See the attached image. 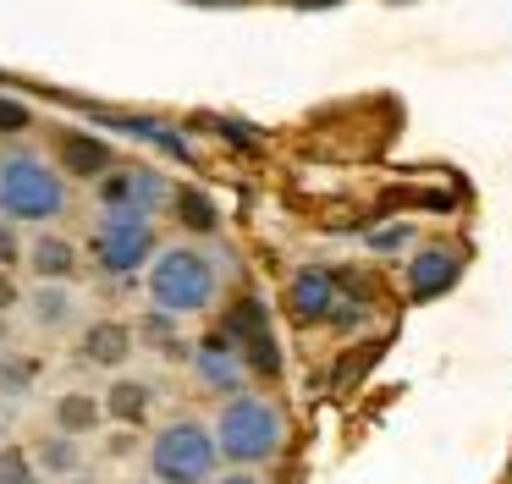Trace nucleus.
I'll list each match as a JSON object with an SVG mask.
<instances>
[{
	"label": "nucleus",
	"instance_id": "5",
	"mask_svg": "<svg viewBox=\"0 0 512 484\" xmlns=\"http://www.w3.org/2000/svg\"><path fill=\"white\" fill-rule=\"evenodd\" d=\"M160 253L155 220L149 215H100L89 231V259L105 275H138Z\"/></svg>",
	"mask_w": 512,
	"mask_h": 484
},
{
	"label": "nucleus",
	"instance_id": "12",
	"mask_svg": "<svg viewBox=\"0 0 512 484\" xmlns=\"http://www.w3.org/2000/svg\"><path fill=\"white\" fill-rule=\"evenodd\" d=\"M457 281H463V259H457V248L430 242V248H419L408 259V297L413 303H435V297H446Z\"/></svg>",
	"mask_w": 512,
	"mask_h": 484
},
{
	"label": "nucleus",
	"instance_id": "1",
	"mask_svg": "<svg viewBox=\"0 0 512 484\" xmlns=\"http://www.w3.org/2000/svg\"><path fill=\"white\" fill-rule=\"evenodd\" d=\"M72 209V182L56 160L34 149H0V220L17 226H56Z\"/></svg>",
	"mask_w": 512,
	"mask_h": 484
},
{
	"label": "nucleus",
	"instance_id": "4",
	"mask_svg": "<svg viewBox=\"0 0 512 484\" xmlns=\"http://www.w3.org/2000/svg\"><path fill=\"white\" fill-rule=\"evenodd\" d=\"M149 473L155 484H215L221 479V446L215 429L199 418H171L149 435Z\"/></svg>",
	"mask_w": 512,
	"mask_h": 484
},
{
	"label": "nucleus",
	"instance_id": "18",
	"mask_svg": "<svg viewBox=\"0 0 512 484\" xmlns=\"http://www.w3.org/2000/svg\"><path fill=\"white\" fill-rule=\"evenodd\" d=\"M171 209H177L182 231H199V237H210V231L221 226V209H215V198L199 193V187H177V193H171Z\"/></svg>",
	"mask_w": 512,
	"mask_h": 484
},
{
	"label": "nucleus",
	"instance_id": "3",
	"mask_svg": "<svg viewBox=\"0 0 512 484\" xmlns=\"http://www.w3.org/2000/svg\"><path fill=\"white\" fill-rule=\"evenodd\" d=\"M215 446H221V462H232V468H259V462H270L281 451V440H287V424H281L276 402H265V396H226L221 413H215Z\"/></svg>",
	"mask_w": 512,
	"mask_h": 484
},
{
	"label": "nucleus",
	"instance_id": "14",
	"mask_svg": "<svg viewBox=\"0 0 512 484\" xmlns=\"http://www.w3.org/2000/svg\"><path fill=\"white\" fill-rule=\"evenodd\" d=\"M133 325H122V319H89V325L78 330V358L89 363V369H122L127 358H133Z\"/></svg>",
	"mask_w": 512,
	"mask_h": 484
},
{
	"label": "nucleus",
	"instance_id": "16",
	"mask_svg": "<svg viewBox=\"0 0 512 484\" xmlns=\"http://www.w3.org/2000/svg\"><path fill=\"white\" fill-rule=\"evenodd\" d=\"M100 396H105V424L116 429H144L149 413H155V385L133 380V374H116Z\"/></svg>",
	"mask_w": 512,
	"mask_h": 484
},
{
	"label": "nucleus",
	"instance_id": "6",
	"mask_svg": "<svg viewBox=\"0 0 512 484\" xmlns=\"http://www.w3.org/2000/svg\"><path fill=\"white\" fill-rule=\"evenodd\" d=\"M94 204H100V215H149L155 220V209L171 204V187L155 165H111L94 182Z\"/></svg>",
	"mask_w": 512,
	"mask_h": 484
},
{
	"label": "nucleus",
	"instance_id": "27",
	"mask_svg": "<svg viewBox=\"0 0 512 484\" xmlns=\"http://www.w3.org/2000/svg\"><path fill=\"white\" fill-rule=\"evenodd\" d=\"M6 341H12V319L0 314V352H6Z\"/></svg>",
	"mask_w": 512,
	"mask_h": 484
},
{
	"label": "nucleus",
	"instance_id": "17",
	"mask_svg": "<svg viewBox=\"0 0 512 484\" xmlns=\"http://www.w3.org/2000/svg\"><path fill=\"white\" fill-rule=\"evenodd\" d=\"M89 440H72V435H45L34 446V462H39V479H78L83 462H89Z\"/></svg>",
	"mask_w": 512,
	"mask_h": 484
},
{
	"label": "nucleus",
	"instance_id": "19",
	"mask_svg": "<svg viewBox=\"0 0 512 484\" xmlns=\"http://www.w3.org/2000/svg\"><path fill=\"white\" fill-rule=\"evenodd\" d=\"M39 374H45V358L17 352V347L0 352V396H28L39 385Z\"/></svg>",
	"mask_w": 512,
	"mask_h": 484
},
{
	"label": "nucleus",
	"instance_id": "25",
	"mask_svg": "<svg viewBox=\"0 0 512 484\" xmlns=\"http://www.w3.org/2000/svg\"><path fill=\"white\" fill-rule=\"evenodd\" d=\"M408 242V226H380V231H369V248L375 253H391V248H402Z\"/></svg>",
	"mask_w": 512,
	"mask_h": 484
},
{
	"label": "nucleus",
	"instance_id": "11",
	"mask_svg": "<svg viewBox=\"0 0 512 484\" xmlns=\"http://www.w3.org/2000/svg\"><path fill=\"white\" fill-rule=\"evenodd\" d=\"M287 308H292V319H303V325L336 319V308H342V275L336 270H298L292 286H287Z\"/></svg>",
	"mask_w": 512,
	"mask_h": 484
},
{
	"label": "nucleus",
	"instance_id": "13",
	"mask_svg": "<svg viewBox=\"0 0 512 484\" xmlns=\"http://www.w3.org/2000/svg\"><path fill=\"white\" fill-rule=\"evenodd\" d=\"M193 374H199L204 391L237 396V391H243L248 363H243V352L232 347V336L221 330V336H204V341H199V352H193Z\"/></svg>",
	"mask_w": 512,
	"mask_h": 484
},
{
	"label": "nucleus",
	"instance_id": "10",
	"mask_svg": "<svg viewBox=\"0 0 512 484\" xmlns=\"http://www.w3.org/2000/svg\"><path fill=\"white\" fill-rule=\"evenodd\" d=\"M23 270L34 275V281H61V286H72V281H78V270H83V248L67 237V231L45 226V231H34V237H28Z\"/></svg>",
	"mask_w": 512,
	"mask_h": 484
},
{
	"label": "nucleus",
	"instance_id": "15",
	"mask_svg": "<svg viewBox=\"0 0 512 484\" xmlns=\"http://www.w3.org/2000/svg\"><path fill=\"white\" fill-rule=\"evenodd\" d=\"M105 429V396L100 391H61L50 402V435L94 440Z\"/></svg>",
	"mask_w": 512,
	"mask_h": 484
},
{
	"label": "nucleus",
	"instance_id": "8",
	"mask_svg": "<svg viewBox=\"0 0 512 484\" xmlns=\"http://www.w3.org/2000/svg\"><path fill=\"white\" fill-rule=\"evenodd\" d=\"M50 160L61 165V176H67V182H100V176L116 165V149L100 138V132L61 127L56 132V154H50Z\"/></svg>",
	"mask_w": 512,
	"mask_h": 484
},
{
	"label": "nucleus",
	"instance_id": "20",
	"mask_svg": "<svg viewBox=\"0 0 512 484\" xmlns=\"http://www.w3.org/2000/svg\"><path fill=\"white\" fill-rule=\"evenodd\" d=\"M0 484H39L34 446H0Z\"/></svg>",
	"mask_w": 512,
	"mask_h": 484
},
{
	"label": "nucleus",
	"instance_id": "23",
	"mask_svg": "<svg viewBox=\"0 0 512 484\" xmlns=\"http://www.w3.org/2000/svg\"><path fill=\"white\" fill-rule=\"evenodd\" d=\"M28 127H34V110H28L23 99L0 94V132H28Z\"/></svg>",
	"mask_w": 512,
	"mask_h": 484
},
{
	"label": "nucleus",
	"instance_id": "22",
	"mask_svg": "<svg viewBox=\"0 0 512 484\" xmlns=\"http://www.w3.org/2000/svg\"><path fill=\"white\" fill-rule=\"evenodd\" d=\"M133 336L155 341V347H177V319H171V314H160V308H155V314L144 319V330H133Z\"/></svg>",
	"mask_w": 512,
	"mask_h": 484
},
{
	"label": "nucleus",
	"instance_id": "24",
	"mask_svg": "<svg viewBox=\"0 0 512 484\" xmlns=\"http://www.w3.org/2000/svg\"><path fill=\"white\" fill-rule=\"evenodd\" d=\"M28 286L17 281V270H0V314H12V308H23Z\"/></svg>",
	"mask_w": 512,
	"mask_h": 484
},
{
	"label": "nucleus",
	"instance_id": "28",
	"mask_svg": "<svg viewBox=\"0 0 512 484\" xmlns=\"http://www.w3.org/2000/svg\"><path fill=\"white\" fill-rule=\"evenodd\" d=\"M149 484H155V479H149Z\"/></svg>",
	"mask_w": 512,
	"mask_h": 484
},
{
	"label": "nucleus",
	"instance_id": "9",
	"mask_svg": "<svg viewBox=\"0 0 512 484\" xmlns=\"http://www.w3.org/2000/svg\"><path fill=\"white\" fill-rule=\"evenodd\" d=\"M23 314L39 336H67L78 330L83 319V303H78V286H61V281H34L23 297Z\"/></svg>",
	"mask_w": 512,
	"mask_h": 484
},
{
	"label": "nucleus",
	"instance_id": "7",
	"mask_svg": "<svg viewBox=\"0 0 512 484\" xmlns=\"http://www.w3.org/2000/svg\"><path fill=\"white\" fill-rule=\"evenodd\" d=\"M226 336H232V347L243 352V363L254 374H281V352H276V336H270V319H265V303H254V297H243V303L226 314Z\"/></svg>",
	"mask_w": 512,
	"mask_h": 484
},
{
	"label": "nucleus",
	"instance_id": "26",
	"mask_svg": "<svg viewBox=\"0 0 512 484\" xmlns=\"http://www.w3.org/2000/svg\"><path fill=\"white\" fill-rule=\"evenodd\" d=\"M215 484H265V479H259L254 468H232V473H221Z\"/></svg>",
	"mask_w": 512,
	"mask_h": 484
},
{
	"label": "nucleus",
	"instance_id": "2",
	"mask_svg": "<svg viewBox=\"0 0 512 484\" xmlns=\"http://www.w3.org/2000/svg\"><path fill=\"white\" fill-rule=\"evenodd\" d=\"M144 292H149V303H155L160 314L182 319V314H204V308L215 303L221 275H215V259L204 248H193V242H171V248H160L155 259H149Z\"/></svg>",
	"mask_w": 512,
	"mask_h": 484
},
{
	"label": "nucleus",
	"instance_id": "21",
	"mask_svg": "<svg viewBox=\"0 0 512 484\" xmlns=\"http://www.w3.org/2000/svg\"><path fill=\"white\" fill-rule=\"evenodd\" d=\"M23 253H28V237L17 220H0V270H23Z\"/></svg>",
	"mask_w": 512,
	"mask_h": 484
}]
</instances>
